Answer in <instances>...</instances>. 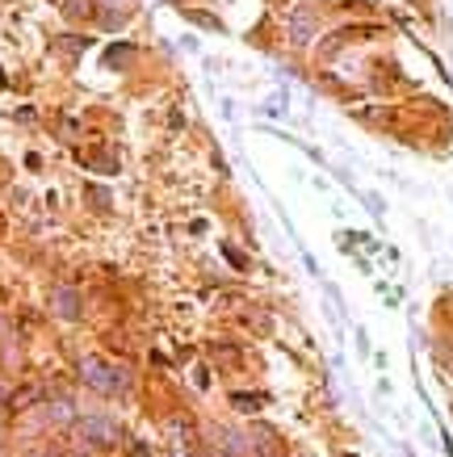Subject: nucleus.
<instances>
[{
    "label": "nucleus",
    "mask_w": 453,
    "mask_h": 457,
    "mask_svg": "<svg viewBox=\"0 0 453 457\" xmlns=\"http://www.w3.org/2000/svg\"><path fill=\"white\" fill-rule=\"evenodd\" d=\"M80 378H84V386L101 390V395H118V390H122V373L109 369L101 357H84V361H80Z\"/></svg>",
    "instance_id": "f257e3e1"
},
{
    "label": "nucleus",
    "mask_w": 453,
    "mask_h": 457,
    "mask_svg": "<svg viewBox=\"0 0 453 457\" xmlns=\"http://www.w3.org/2000/svg\"><path fill=\"white\" fill-rule=\"evenodd\" d=\"M76 436L92 445V449H105V445H114L118 441V428L105 419V415H84V419H76Z\"/></svg>",
    "instance_id": "f03ea898"
},
{
    "label": "nucleus",
    "mask_w": 453,
    "mask_h": 457,
    "mask_svg": "<svg viewBox=\"0 0 453 457\" xmlns=\"http://www.w3.org/2000/svg\"><path fill=\"white\" fill-rule=\"evenodd\" d=\"M55 311L63 315V319H80V298H76V290H55Z\"/></svg>",
    "instance_id": "7ed1b4c3"
},
{
    "label": "nucleus",
    "mask_w": 453,
    "mask_h": 457,
    "mask_svg": "<svg viewBox=\"0 0 453 457\" xmlns=\"http://www.w3.org/2000/svg\"><path fill=\"white\" fill-rule=\"evenodd\" d=\"M311 30H315V17H311V13H298V17H294V26H290V38H294V43H307V38H311Z\"/></svg>",
    "instance_id": "20e7f679"
},
{
    "label": "nucleus",
    "mask_w": 453,
    "mask_h": 457,
    "mask_svg": "<svg viewBox=\"0 0 453 457\" xmlns=\"http://www.w3.org/2000/svg\"><path fill=\"white\" fill-rule=\"evenodd\" d=\"M223 449H226L231 457H244V441H239L235 432H226V436H223Z\"/></svg>",
    "instance_id": "39448f33"
},
{
    "label": "nucleus",
    "mask_w": 453,
    "mask_h": 457,
    "mask_svg": "<svg viewBox=\"0 0 453 457\" xmlns=\"http://www.w3.org/2000/svg\"><path fill=\"white\" fill-rule=\"evenodd\" d=\"M235 407H244V412H256V407H261V399H256V395H235Z\"/></svg>",
    "instance_id": "423d86ee"
},
{
    "label": "nucleus",
    "mask_w": 453,
    "mask_h": 457,
    "mask_svg": "<svg viewBox=\"0 0 453 457\" xmlns=\"http://www.w3.org/2000/svg\"><path fill=\"white\" fill-rule=\"evenodd\" d=\"M189 17H193L197 26H210V30H219V21H214V17H206V13H189Z\"/></svg>",
    "instance_id": "0eeeda50"
},
{
    "label": "nucleus",
    "mask_w": 453,
    "mask_h": 457,
    "mask_svg": "<svg viewBox=\"0 0 453 457\" xmlns=\"http://www.w3.org/2000/svg\"><path fill=\"white\" fill-rule=\"evenodd\" d=\"M131 457H147V453H143V449H135V453H131Z\"/></svg>",
    "instance_id": "6e6552de"
},
{
    "label": "nucleus",
    "mask_w": 453,
    "mask_h": 457,
    "mask_svg": "<svg viewBox=\"0 0 453 457\" xmlns=\"http://www.w3.org/2000/svg\"><path fill=\"white\" fill-rule=\"evenodd\" d=\"M34 457H55V453H34Z\"/></svg>",
    "instance_id": "1a4fd4ad"
},
{
    "label": "nucleus",
    "mask_w": 453,
    "mask_h": 457,
    "mask_svg": "<svg viewBox=\"0 0 453 457\" xmlns=\"http://www.w3.org/2000/svg\"><path fill=\"white\" fill-rule=\"evenodd\" d=\"M0 84H4V76H0Z\"/></svg>",
    "instance_id": "9d476101"
}]
</instances>
